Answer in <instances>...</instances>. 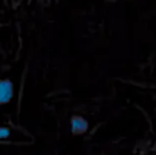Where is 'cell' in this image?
Listing matches in <instances>:
<instances>
[{
    "instance_id": "6da1fadb",
    "label": "cell",
    "mask_w": 156,
    "mask_h": 155,
    "mask_svg": "<svg viewBox=\"0 0 156 155\" xmlns=\"http://www.w3.org/2000/svg\"><path fill=\"white\" fill-rule=\"evenodd\" d=\"M14 97V85L9 79L0 80V105H4L12 101Z\"/></svg>"
},
{
    "instance_id": "7a4b0ae2",
    "label": "cell",
    "mask_w": 156,
    "mask_h": 155,
    "mask_svg": "<svg viewBox=\"0 0 156 155\" xmlns=\"http://www.w3.org/2000/svg\"><path fill=\"white\" fill-rule=\"evenodd\" d=\"M70 125H71V131L74 135H80L87 131L88 122L81 116H73L70 120Z\"/></svg>"
},
{
    "instance_id": "3957f363",
    "label": "cell",
    "mask_w": 156,
    "mask_h": 155,
    "mask_svg": "<svg viewBox=\"0 0 156 155\" xmlns=\"http://www.w3.org/2000/svg\"><path fill=\"white\" fill-rule=\"evenodd\" d=\"M10 129L6 126H0V139H5L10 136Z\"/></svg>"
}]
</instances>
